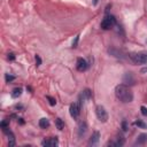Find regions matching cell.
I'll use <instances>...</instances> for the list:
<instances>
[{"label": "cell", "instance_id": "4316f807", "mask_svg": "<svg viewBox=\"0 0 147 147\" xmlns=\"http://www.w3.org/2000/svg\"><path fill=\"white\" fill-rule=\"evenodd\" d=\"M17 123H20L21 125H23V124H24L25 122L23 121V119H21V117H17Z\"/></svg>", "mask_w": 147, "mask_h": 147}, {"label": "cell", "instance_id": "4fadbf2b", "mask_svg": "<svg viewBox=\"0 0 147 147\" xmlns=\"http://www.w3.org/2000/svg\"><path fill=\"white\" fill-rule=\"evenodd\" d=\"M86 129H87L86 123H85V122H80L79 125H78V136H79V137L84 136V133L86 132Z\"/></svg>", "mask_w": 147, "mask_h": 147}, {"label": "cell", "instance_id": "7c38bea8", "mask_svg": "<svg viewBox=\"0 0 147 147\" xmlns=\"http://www.w3.org/2000/svg\"><path fill=\"white\" fill-rule=\"evenodd\" d=\"M22 92H23V89H22V87H15V89H13V91H12L11 96H12V98L17 99L18 97H21V96H22Z\"/></svg>", "mask_w": 147, "mask_h": 147}, {"label": "cell", "instance_id": "5b68a950", "mask_svg": "<svg viewBox=\"0 0 147 147\" xmlns=\"http://www.w3.org/2000/svg\"><path fill=\"white\" fill-rule=\"evenodd\" d=\"M90 68V65H89V62H87L85 59H83V57H78L77 59V61H76V69L78 70V71H85V70H87Z\"/></svg>", "mask_w": 147, "mask_h": 147}, {"label": "cell", "instance_id": "3957f363", "mask_svg": "<svg viewBox=\"0 0 147 147\" xmlns=\"http://www.w3.org/2000/svg\"><path fill=\"white\" fill-rule=\"evenodd\" d=\"M117 24L116 22V18L114 15H110V14H106V16L103 17V20L101 21V29H103V30H109V29H111L113 26H115Z\"/></svg>", "mask_w": 147, "mask_h": 147}, {"label": "cell", "instance_id": "ac0fdd59", "mask_svg": "<svg viewBox=\"0 0 147 147\" xmlns=\"http://www.w3.org/2000/svg\"><path fill=\"white\" fill-rule=\"evenodd\" d=\"M134 125H137L139 129H147V124L144 121H141V120H137L134 122Z\"/></svg>", "mask_w": 147, "mask_h": 147}, {"label": "cell", "instance_id": "d4e9b609", "mask_svg": "<svg viewBox=\"0 0 147 147\" xmlns=\"http://www.w3.org/2000/svg\"><path fill=\"white\" fill-rule=\"evenodd\" d=\"M140 113H141L144 116H147V107L141 106V107H140Z\"/></svg>", "mask_w": 147, "mask_h": 147}, {"label": "cell", "instance_id": "9c48e42d", "mask_svg": "<svg viewBox=\"0 0 147 147\" xmlns=\"http://www.w3.org/2000/svg\"><path fill=\"white\" fill-rule=\"evenodd\" d=\"M99 140H100V132L99 131H94L89 140V146H96L99 144Z\"/></svg>", "mask_w": 147, "mask_h": 147}, {"label": "cell", "instance_id": "30bf717a", "mask_svg": "<svg viewBox=\"0 0 147 147\" xmlns=\"http://www.w3.org/2000/svg\"><path fill=\"white\" fill-rule=\"evenodd\" d=\"M124 141H125V139L122 137V136H120V137H117L115 140H110V141H108L107 142V146H123L124 145Z\"/></svg>", "mask_w": 147, "mask_h": 147}, {"label": "cell", "instance_id": "7a4b0ae2", "mask_svg": "<svg viewBox=\"0 0 147 147\" xmlns=\"http://www.w3.org/2000/svg\"><path fill=\"white\" fill-rule=\"evenodd\" d=\"M130 59L137 65H147V51L130 54Z\"/></svg>", "mask_w": 147, "mask_h": 147}, {"label": "cell", "instance_id": "52a82bcc", "mask_svg": "<svg viewBox=\"0 0 147 147\" xmlns=\"http://www.w3.org/2000/svg\"><path fill=\"white\" fill-rule=\"evenodd\" d=\"M57 144H59L57 137H52V138H48V139H44L42 141V145L44 147H55V146H57Z\"/></svg>", "mask_w": 147, "mask_h": 147}, {"label": "cell", "instance_id": "f1b7e54d", "mask_svg": "<svg viewBox=\"0 0 147 147\" xmlns=\"http://www.w3.org/2000/svg\"><path fill=\"white\" fill-rule=\"evenodd\" d=\"M144 73H147V68H142L141 69V74H144Z\"/></svg>", "mask_w": 147, "mask_h": 147}, {"label": "cell", "instance_id": "484cf974", "mask_svg": "<svg viewBox=\"0 0 147 147\" xmlns=\"http://www.w3.org/2000/svg\"><path fill=\"white\" fill-rule=\"evenodd\" d=\"M35 59H36V66L39 67V66L42 65V59H40V56H39V55H36Z\"/></svg>", "mask_w": 147, "mask_h": 147}, {"label": "cell", "instance_id": "6da1fadb", "mask_svg": "<svg viewBox=\"0 0 147 147\" xmlns=\"http://www.w3.org/2000/svg\"><path fill=\"white\" fill-rule=\"evenodd\" d=\"M115 96L123 103H129L133 100V92L125 84H120L115 87Z\"/></svg>", "mask_w": 147, "mask_h": 147}, {"label": "cell", "instance_id": "2e32d148", "mask_svg": "<svg viewBox=\"0 0 147 147\" xmlns=\"http://www.w3.org/2000/svg\"><path fill=\"white\" fill-rule=\"evenodd\" d=\"M9 122H11V120L6 119V120H4L1 123H0V127H1V129H3V131H4V132H5L6 130H8V129H9Z\"/></svg>", "mask_w": 147, "mask_h": 147}, {"label": "cell", "instance_id": "ffe728a7", "mask_svg": "<svg viewBox=\"0 0 147 147\" xmlns=\"http://www.w3.org/2000/svg\"><path fill=\"white\" fill-rule=\"evenodd\" d=\"M5 79H6V83H11V82H13L15 79V76H13L11 74H6L5 75Z\"/></svg>", "mask_w": 147, "mask_h": 147}, {"label": "cell", "instance_id": "9a60e30c", "mask_svg": "<svg viewBox=\"0 0 147 147\" xmlns=\"http://www.w3.org/2000/svg\"><path fill=\"white\" fill-rule=\"evenodd\" d=\"M39 127L42 129H47L49 127V121L48 119H46V117H43V119L39 120Z\"/></svg>", "mask_w": 147, "mask_h": 147}, {"label": "cell", "instance_id": "8992f818", "mask_svg": "<svg viewBox=\"0 0 147 147\" xmlns=\"http://www.w3.org/2000/svg\"><path fill=\"white\" fill-rule=\"evenodd\" d=\"M80 109H82V108L79 107V105H78L77 102H74V103L70 105V107H69V113H70V116L73 117L74 120L78 119L79 113H80Z\"/></svg>", "mask_w": 147, "mask_h": 147}, {"label": "cell", "instance_id": "ba28073f", "mask_svg": "<svg viewBox=\"0 0 147 147\" xmlns=\"http://www.w3.org/2000/svg\"><path fill=\"white\" fill-rule=\"evenodd\" d=\"M123 83L125 85H134L136 84V79H134L132 73H127L123 76Z\"/></svg>", "mask_w": 147, "mask_h": 147}, {"label": "cell", "instance_id": "5bb4252c", "mask_svg": "<svg viewBox=\"0 0 147 147\" xmlns=\"http://www.w3.org/2000/svg\"><path fill=\"white\" fill-rule=\"evenodd\" d=\"M146 141H147V134H145V133H141V134H139V136L137 137L136 144H138V145H144Z\"/></svg>", "mask_w": 147, "mask_h": 147}, {"label": "cell", "instance_id": "603a6c76", "mask_svg": "<svg viewBox=\"0 0 147 147\" xmlns=\"http://www.w3.org/2000/svg\"><path fill=\"white\" fill-rule=\"evenodd\" d=\"M15 57H16V55H15L14 53H12V52L7 54V59H8L9 61H14V60H15Z\"/></svg>", "mask_w": 147, "mask_h": 147}, {"label": "cell", "instance_id": "4dcf8cb0", "mask_svg": "<svg viewBox=\"0 0 147 147\" xmlns=\"http://www.w3.org/2000/svg\"><path fill=\"white\" fill-rule=\"evenodd\" d=\"M146 43H147V40H146Z\"/></svg>", "mask_w": 147, "mask_h": 147}, {"label": "cell", "instance_id": "8fae6325", "mask_svg": "<svg viewBox=\"0 0 147 147\" xmlns=\"http://www.w3.org/2000/svg\"><path fill=\"white\" fill-rule=\"evenodd\" d=\"M108 53H109L110 55H114V56H116V57H121V59H123V57H124V55H123V53H122L121 51L116 49V48H113V47L108 49Z\"/></svg>", "mask_w": 147, "mask_h": 147}, {"label": "cell", "instance_id": "d6986e66", "mask_svg": "<svg viewBox=\"0 0 147 147\" xmlns=\"http://www.w3.org/2000/svg\"><path fill=\"white\" fill-rule=\"evenodd\" d=\"M83 93H84V96H85V98L87 99V100H90L91 98H92V92H91V90L90 89H85L84 91H82Z\"/></svg>", "mask_w": 147, "mask_h": 147}, {"label": "cell", "instance_id": "7402d4cb", "mask_svg": "<svg viewBox=\"0 0 147 147\" xmlns=\"http://www.w3.org/2000/svg\"><path fill=\"white\" fill-rule=\"evenodd\" d=\"M78 42H79V35H77V36L75 37V39L73 40V48H76V47H77Z\"/></svg>", "mask_w": 147, "mask_h": 147}, {"label": "cell", "instance_id": "44dd1931", "mask_svg": "<svg viewBox=\"0 0 147 147\" xmlns=\"http://www.w3.org/2000/svg\"><path fill=\"white\" fill-rule=\"evenodd\" d=\"M46 99L48 100V103H49L51 106H55V105H56V100H55L54 98H52V97L47 96V97H46Z\"/></svg>", "mask_w": 147, "mask_h": 147}, {"label": "cell", "instance_id": "f546056e", "mask_svg": "<svg viewBox=\"0 0 147 147\" xmlns=\"http://www.w3.org/2000/svg\"><path fill=\"white\" fill-rule=\"evenodd\" d=\"M98 1H99V0H93V5H94V6H96V5H97V4H98Z\"/></svg>", "mask_w": 147, "mask_h": 147}, {"label": "cell", "instance_id": "e0dca14e", "mask_svg": "<svg viewBox=\"0 0 147 147\" xmlns=\"http://www.w3.org/2000/svg\"><path fill=\"white\" fill-rule=\"evenodd\" d=\"M55 125H56V128L60 130V131L63 130V128H65V123H63V121L61 119H56L55 120Z\"/></svg>", "mask_w": 147, "mask_h": 147}, {"label": "cell", "instance_id": "83f0119b", "mask_svg": "<svg viewBox=\"0 0 147 147\" xmlns=\"http://www.w3.org/2000/svg\"><path fill=\"white\" fill-rule=\"evenodd\" d=\"M15 108H16V109H23V106H22V105H16Z\"/></svg>", "mask_w": 147, "mask_h": 147}, {"label": "cell", "instance_id": "cb8c5ba5", "mask_svg": "<svg viewBox=\"0 0 147 147\" xmlns=\"http://www.w3.org/2000/svg\"><path fill=\"white\" fill-rule=\"evenodd\" d=\"M128 129H129V127H128V122H127V121H123V122H122V130L125 132V131H128Z\"/></svg>", "mask_w": 147, "mask_h": 147}, {"label": "cell", "instance_id": "277c9868", "mask_svg": "<svg viewBox=\"0 0 147 147\" xmlns=\"http://www.w3.org/2000/svg\"><path fill=\"white\" fill-rule=\"evenodd\" d=\"M96 115H97V117H98V120L100 121V122H107V120H108V113L106 111V109H105V107H102V106H97V108H96Z\"/></svg>", "mask_w": 147, "mask_h": 147}]
</instances>
